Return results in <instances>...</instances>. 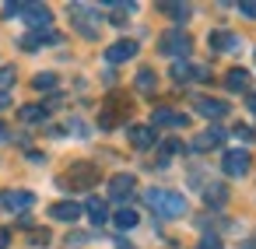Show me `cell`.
Wrapping results in <instances>:
<instances>
[{
    "instance_id": "6da1fadb",
    "label": "cell",
    "mask_w": 256,
    "mask_h": 249,
    "mask_svg": "<svg viewBox=\"0 0 256 249\" xmlns=\"http://www.w3.org/2000/svg\"><path fill=\"white\" fill-rule=\"evenodd\" d=\"M144 204L162 214V218H182L186 214V196L182 193H172V190H148L144 193Z\"/></svg>"
},
{
    "instance_id": "7a4b0ae2",
    "label": "cell",
    "mask_w": 256,
    "mask_h": 249,
    "mask_svg": "<svg viewBox=\"0 0 256 249\" xmlns=\"http://www.w3.org/2000/svg\"><path fill=\"white\" fill-rule=\"evenodd\" d=\"M56 182H60V190L81 193V190H92V186L98 182V168H95V165H88V162H78V165H70Z\"/></svg>"
},
{
    "instance_id": "3957f363",
    "label": "cell",
    "mask_w": 256,
    "mask_h": 249,
    "mask_svg": "<svg viewBox=\"0 0 256 249\" xmlns=\"http://www.w3.org/2000/svg\"><path fill=\"white\" fill-rule=\"evenodd\" d=\"M190 36L182 32V28H168L165 36H162V42H158V50H162V56H168V60H186L190 56Z\"/></svg>"
},
{
    "instance_id": "277c9868",
    "label": "cell",
    "mask_w": 256,
    "mask_h": 249,
    "mask_svg": "<svg viewBox=\"0 0 256 249\" xmlns=\"http://www.w3.org/2000/svg\"><path fill=\"white\" fill-rule=\"evenodd\" d=\"M70 22L78 25V32H81V36H88V39H95V36H98V25H102V14H98L95 8H84V4H74V8H70Z\"/></svg>"
},
{
    "instance_id": "5b68a950",
    "label": "cell",
    "mask_w": 256,
    "mask_h": 249,
    "mask_svg": "<svg viewBox=\"0 0 256 249\" xmlns=\"http://www.w3.org/2000/svg\"><path fill=\"white\" fill-rule=\"evenodd\" d=\"M36 204V193L28 190H4L0 193V210H8V214H22Z\"/></svg>"
},
{
    "instance_id": "8992f818",
    "label": "cell",
    "mask_w": 256,
    "mask_h": 249,
    "mask_svg": "<svg viewBox=\"0 0 256 249\" xmlns=\"http://www.w3.org/2000/svg\"><path fill=\"white\" fill-rule=\"evenodd\" d=\"M22 18H25V25H28L32 32H46V28L53 25V11H50L46 4H25V8H22Z\"/></svg>"
},
{
    "instance_id": "52a82bcc",
    "label": "cell",
    "mask_w": 256,
    "mask_h": 249,
    "mask_svg": "<svg viewBox=\"0 0 256 249\" xmlns=\"http://www.w3.org/2000/svg\"><path fill=\"white\" fill-rule=\"evenodd\" d=\"M249 165H252V158H249V151H224V158H221V168H224V176H246L249 172Z\"/></svg>"
},
{
    "instance_id": "ba28073f",
    "label": "cell",
    "mask_w": 256,
    "mask_h": 249,
    "mask_svg": "<svg viewBox=\"0 0 256 249\" xmlns=\"http://www.w3.org/2000/svg\"><path fill=\"white\" fill-rule=\"evenodd\" d=\"M193 109H196L204 120H221L224 112H232V109H228V102L210 98V95H196V98H193Z\"/></svg>"
},
{
    "instance_id": "9c48e42d",
    "label": "cell",
    "mask_w": 256,
    "mask_h": 249,
    "mask_svg": "<svg viewBox=\"0 0 256 249\" xmlns=\"http://www.w3.org/2000/svg\"><path fill=\"white\" fill-rule=\"evenodd\" d=\"M134 190H137V179H134L130 172H120V176L109 179V196H112V200H130Z\"/></svg>"
},
{
    "instance_id": "30bf717a",
    "label": "cell",
    "mask_w": 256,
    "mask_h": 249,
    "mask_svg": "<svg viewBox=\"0 0 256 249\" xmlns=\"http://www.w3.org/2000/svg\"><path fill=\"white\" fill-rule=\"evenodd\" d=\"M130 56H137V42H134V39H120V42H112V46L106 50V60H109V64H126Z\"/></svg>"
},
{
    "instance_id": "8fae6325",
    "label": "cell",
    "mask_w": 256,
    "mask_h": 249,
    "mask_svg": "<svg viewBox=\"0 0 256 249\" xmlns=\"http://www.w3.org/2000/svg\"><path fill=\"white\" fill-rule=\"evenodd\" d=\"M50 214H53V221H64V224H74L84 210H81V204H74V200H60V204H53L50 207Z\"/></svg>"
},
{
    "instance_id": "7c38bea8",
    "label": "cell",
    "mask_w": 256,
    "mask_h": 249,
    "mask_svg": "<svg viewBox=\"0 0 256 249\" xmlns=\"http://www.w3.org/2000/svg\"><path fill=\"white\" fill-rule=\"evenodd\" d=\"M151 126H172V130H179V126H186V116L182 112H176V109H154L151 112Z\"/></svg>"
},
{
    "instance_id": "4fadbf2b",
    "label": "cell",
    "mask_w": 256,
    "mask_h": 249,
    "mask_svg": "<svg viewBox=\"0 0 256 249\" xmlns=\"http://www.w3.org/2000/svg\"><path fill=\"white\" fill-rule=\"evenodd\" d=\"M126 137H130V144H134L137 151H148V148L158 140V137H154V126H130Z\"/></svg>"
},
{
    "instance_id": "5bb4252c",
    "label": "cell",
    "mask_w": 256,
    "mask_h": 249,
    "mask_svg": "<svg viewBox=\"0 0 256 249\" xmlns=\"http://www.w3.org/2000/svg\"><path fill=\"white\" fill-rule=\"evenodd\" d=\"M46 42H60V36H56L53 28H46V32H28V36L22 39V50H39V46H46Z\"/></svg>"
},
{
    "instance_id": "9a60e30c",
    "label": "cell",
    "mask_w": 256,
    "mask_h": 249,
    "mask_svg": "<svg viewBox=\"0 0 256 249\" xmlns=\"http://www.w3.org/2000/svg\"><path fill=\"white\" fill-rule=\"evenodd\" d=\"M81 210L92 218V224H106V221H109V207H106L98 196H88V204H84Z\"/></svg>"
},
{
    "instance_id": "2e32d148",
    "label": "cell",
    "mask_w": 256,
    "mask_h": 249,
    "mask_svg": "<svg viewBox=\"0 0 256 249\" xmlns=\"http://www.w3.org/2000/svg\"><path fill=\"white\" fill-rule=\"evenodd\" d=\"M210 50H218V53H224V50H235L238 46V39L232 36V32H224V28H218V32H210Z\"/></svg>"
},
{
    "instance_id": "e0dca14e",
    "label": "cell",
    "mask_w": 256,
    "mask_h": 249,
    "mask_svg": "<svg viewBox=\"0 0 256 249\" xmlns=\"http://www.w3.org/2000/svg\"><path fill=\"white\" fill-rule=\"evenodd\" d=\"M224 88H228V92H246V88H249V70H242V67L228 70V74H224Z\"/></svg>"
},
{
    "instance_id": "ac0fdd59",
    "label": "cell",
    "mask_w": 256,
    "mask_h": 249,
    "mask_svg": "<svg viewBox=\"0 0 256 249\" xmlns=\"http://www.w3.org/2000/svg\"><path fill=\"white\" fill-rule=\"evenodd\" d=\"M221 140H224V134H221L218 126H210V130H204V134L193 140V148H196V151H210V148H218Z\"/></svg>"
},
{
    "instance_id": "d6986e66",
    "label": "cell",
    "mask_w": 256,
    "mask_h": 249,
    "mask_svg": "<svg viewBox=\"0 0 256 249\" xmlns=\"http://www.w3.org/2000/svg\"><path fill=\"white\" fill-rule=\"evenodd\" d=\"M154 88H158V74H154L151 67L137 70V92H140V95H151Z\"/></svg>"
},
{
    "instance_id": "ffe728a7",
    "label": "cell",
    "mask_w": 256,
    "mask_h": 249,
    "mask_svg": "<svg viewBox=\"0 0 256 249\" xmlns=\"http://www.w3.org/2000/svg\"><path fill=\"white\" fill-rule=\"evenodd\" d=\"M112 224H116L120 232L137 228V210H134V207H120V210H116V218H112Z\"/></svg>"
},
{
    "instance_id": "44dd1931",
    "label": "cell",
    "mask_w": 256,
    "mask_h": 249,
    "mask_svg": "<svg viewBox=\"0 0 256 249\" xmlns=\"http://www.w3.org/2000/svg\"><path fill=\"white\" fill-rule=\"evenodd\" d=\"M190 78H196V67H190L186 60H176L172 64V81H190Z\"/></svg>"
},
{
    "instance_id": "7402d4cb",
    "label": "cell",
    "mask_w": 256,
    "mask_h": 249,
    "mask_svg": "<svg viewBox=\"0 0 256 249\" xmlns=\"http://www.w3.org/2000/svg\"><path fill=\"white\" fill-rule=\"evenodd\" d=\"M32 88H36V92H53V88H56V74H50V70H46V74H36V78H32Z\"/></svg>"
},
{
    "instance_id": "603a6c76",
    "label": "cell",
    "mask_w": 256,
    "mask_h": 249,
    "mask_svg": "<svg viewBox=\"0 0 256 249\" xmlns=\"http://www.w3.org/2000/svg\"><path fill=\"white\" fill-rule=\"evenodd\" d=\"M22 120H25V123H42V120H46V109H42V106H25V109H22Z\"/></svg>"
},
{
    "instance_id": "cb8c5ba5",
    "label": "cell",
    "mask_w": 256,
    "mask_h": 249,
    "mask_svg": "<svg viewBox=\"0 0 256 249\" xmlns=\"http://www.w3.org/2000/svg\"><path fill=\"white\" fill-rule=\"evenodd\" d=\"M207 204H214V207H221L224 200H228V190L224 186H207V196H204Z\"/></svg>"
},
{
    "instance_id": "d4e9b609",
    "label": "cell",
    "mask_w": 256,
    "mask_h": 249,
    "mask_svg": "<svg viewBox=\"0 0 256 249\" xmlns=\"http://www.w3.org/2000/svg\"><path fill=\"white\" fill-rule=\"evenodd\" d=\"M162 11H165V14H172V18H179V22L190 14V8H186V4H162Z\"/></svg>"
},
{
    "instance_id": "484cf974",
    "label": "cell",
    "mask_w": 256,
    "mask_h": 249,
    "mask_svg": "<svg viewBox=\"0 0 256 249\" xmlns=\"http://www.w3.org/2000/svg\"><path fill=\"white\" fill-rule=\"evenodd\" d=\"M11 84H14V67H0V92L8 95Z\"/></svg>"
},
{
    "instance_id": "4316f807",
    "label": "cell",
    "mask_w": 256,
    "mask_h": 249,
    "mask_svg": "<svg viewBox=\"0 0 256 249\" xmlns=\"http://www.w3.org/2000/svg\"><path fill=\"white\" fill-rule=\"evenodd\" d=\"M50 238H53V235H50L46 228H39V232H32V242H36V246H50Z\"/></svg>"
},
{
    "instance_id": "83f0119b",
    "label": "cell",
    "mask_w": 256,
    "mask_h": 249,
    "mask_svg": "<svg viewBox=\"0 0 256 249\" xmlns=\"http://www.w3.org/2000/svg\"><path fill=\"white\" fill-rule=\"evenodd\" d=\"M200 249H221V238L218 235H204L200 238Z\"/></svg>"
},
{
    "instance_id": "f1b7e54d",
    "label": "cell",
    "mask_w": 256,
    "mask_h": 249,
    "mask_svg": "<svg viewBox=\"0 0 256 249\" xmlns=\"http://www.w3.org/2000/svg\"><path fill=\"white\" fill-rule=\"evenodd\" d=\"M238 11H242L246 18H256V0H242V4H238Z\"/></svg>"
},
{
    "instance_id": "f546056e",
    "label": "cell",
    "mask_w": 256,
    "mask_h": 249,
    "mask_svg": "<svg viewBox=\"0 0 256 249\" xmlns=\"http://www.w3.org/2000/svg\"><path fill=\"white\" fill-rule=\"evenodd\" d=\"M235 137H242V140H252L256 134H252V126H235Z\"/></svg>"
},
{
    "instance_id": "4dcf8cb0",
    "label": "cell",
    "mask_w": 256,
    "mask_h": 249,
    "mask_svg": "<svg viewBox=\"0 0 256 249\" xmlns=\"http://www.w3.org/2000/svg\"><path fill=\"white\" fill-rule=\"evenodd\" d=\"M8 242H11V232H8V228H0V249H8Z\"/></svg>"
},
{
    "instance_id": "1f68e13d",
    "label": "cell",
    "mask_w": 256,
    "mask_h": 249,
    "mask_svg": "<svg viewBox=\"0 0 256 249\" xmlns=\"http://www.w3.org/2000/svg\"><path fill=\"white\" fill-rule=\"evenodd\" d=\"M11 106V95H4V92H0V109H8Z\"/></svg>"
},
{
    "instance_id": "d6a6232c",
    "label": "cell",
    "mask_w": 256,
    "mask_h": 249,
    "mask_svg": "<svg viewBox=\"0 0 256 249\" xmlns=\"http://www.w3.org/2000/svg\"><path fill=\"white\" fill-rule=\"evenodd\" d=\"M8 137H11V130H8L4 123H0V140H8Z\"/></svg>"
},
{
    "instance_id": "836d02e7",
    "label": "cell",
    "mask_w": 256,
    "mask_h": 249,
    "mask_svg": "<svg viewBox=\"0 0 256 249\" xmlns=\"http://www.w3.org/2000/svg\"><path fill=\"white\" fill-rule=\"evenodd\" d=\"M249 112L256 116V95H249Z\"/></svg>"
},
{
    "instance_id": "e575fe53",
    "label": "cell",
    "mask_w": 256,
    "mask_h": 249,
    "mask_svg": "<svg viewBox=\"0 0 256 249\" xmlns=\"http://www.w3.org/2000/svg\"><path fill=\"white\" fill-rule=\"evenodd\" d=\"M120 249H134V246H126V242H120Z\"/></svg>"
}]
</instances>
